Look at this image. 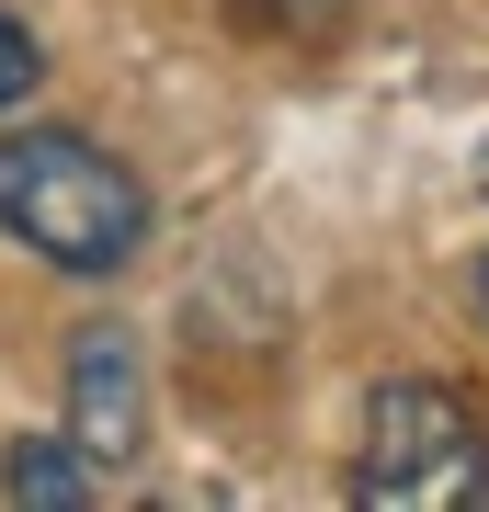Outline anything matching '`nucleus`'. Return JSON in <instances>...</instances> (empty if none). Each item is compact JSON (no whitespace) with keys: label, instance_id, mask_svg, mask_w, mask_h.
Segmentation results:
<instances>
[{"label":"nucleus","instance_id":"3","mask_svg":"<svg viewBox=\"0 0 489 512\" xmlns=\"http://www.w3.org/2000/svg\"><path fill=\"white\" fill-rule=\"evenodd\" d=\"M69 444L91 467H137L148 456V353L126 319L69 330Z\"/></svg>","mask_w":489,"mask_h":512},{"label":"nucleus","instance_id":"8","mask_svg":"<svg viewBox=\"0 0 489 512\" xmlns=\"http://www.w3.org/2000/svg\"><path fill=\"white\" fill-rule=\"evenodd\" d=\"M478 183H489V148H478Z\"/></svg>","mask_w":489,"mask_h":512},{"label":"nucleus","instance_id":"7","mask_svg":"<svg viewBox=\"0 0 489 512\" xmlns=\"http://www.w3.org/2000/svg\"><path fill=\"white\" fill-rule=\"evenodd\" d=\"M478 308H489V251H478Z\"/></svg>","mask_w":489,"mask_h":512},{"label":"nucleus","instance_id":"2","mask_svg":"<svg viewBox=\"0 0 489 512\" xmlns=\"http://www.w3.org/2000/svg\"><path fill=\"white\" fill-rule=\"evenodd\" d=\"M353 501H376V512H467V501H489L478 399L444 387V376H387L376 399H364Z\"/></svg>","mask_w":489,"mask_h":512},{"label":"nucleus","instance_id":"4","mask_svg":"<svg viewBox=\"0 0 489 512\" xmlns=\"http://www.w3.org/2000/svg\"><path fill=\"white\" fill-rule=\"evenodd\" d=\"M0 490H12L23 512H80L91 490H103V467H91L69 433H23L12 456H0Z\"/></svg>","mask_w":489,"mask_h":512},{"label":"nucleus","instance_id":"1","mask_svg":"<svg viewBox=\"0 0 489 512\" xmlns=\"http://www.w3.org/2000/svg\"><path fill=\"white\" fill-rule=\"evenodd\" d=\"M0 228L46 251L57 274H126L148 251V183L114 148L35 126V137H0Z\"/></svg>","mask_w":489,"mask_h":512},{"label":"nucleus","instance_id":"6","mask_svg":"<svg viewBox=\"0 0 489 512\" xmlns=\"http://www.w3.org/2000/svg\"><path fill=\"white\" fill-rule=\"evenodd\" d=\"M35 80H46V46H35V35H23V23H12V12H0V114H12L23 92H35Z\"/></svg>","mask_w":489,"mask_h":512},{"label":"nucleus","instance_id":"5","mask_svg":"<svg viewBox=\"0 0 489 512\" xmlns=\"http://www.w3.org/2000/svg\"><path fill=\"white\" fill-rule=\"evenodd\" d=\"M251 12L273 23V35H342V23L364 12V0H251Z\"/></svg>","mask_w":489,"mask_h":512}]
</instances>
